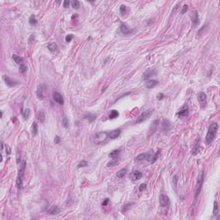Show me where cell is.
I'll list each match as a JSON object with an SVG mask.
<instances>
[{"label": "cell", "mask_w": 220, "mask_h": 220, "mask_svg": "<svg viewBox=\"0 0 220 220\" xmlns=\"http://www.w3.org/2000/svg\"><path fill=\"white\" fill-rule=\"evenodd\" d=\"M84 120H87V121H89L90 123H91V122H93V121L96 120V115H92V114H85V115H83V117Z\"/></svg>", "instance_id": "cb8c5ba5"}, {"label": "cell", "mask_w": 220, "mask_h": 220, "mask_svg": "<svg viewBox=\"0 0 220 220\" xmlns=\"http://www.w3.org/2000/svg\"><path fill=\"white\" fill-rule=\"evenodd\" d=\"M88 165V163L86 162V161H81V162L79 163L78 165H77V168H82V167H86V166Z\"/></svg>", "instance_id": "8d00e7d4"}, {"label": "cell", "mask_w": 220, "mask_h": 220, "mask_svg": "<svg viewBox=\"0 0 220 220\" xmlns=\"http://www.w3.org/2000/svg\"><path fill=\"white\" fill-rule=\"evenodd\" d=\"M47 48L50 52H55L58 50V45L55 42H53V43H50L47 46Z\"/></svg>", "instance_id": "603a6c76"}, {"label": "cell", "mask_w": 220, "mask_h": 220, "mask_svg": "<svg viewBox=\"0 0 220 220\" xmlns=\"http://www.w3.org/2000/svg\"><path fill=\"white\" fill-rule=\"evenodd\" d=\"M198 141H199V139L196 140L195 145H194V149L192 150V154L193 155H196L197 153H199V145L198 144Z\"/></svg>", "instance_id": "d4e9b609"}, {"label": "cell", "mask_w": 220, "mask_h": 220, "mask_svg": "<svg viewBox=\"0 0 220 220\" xmlns=\"http://www.w3.org/2000/svg\"><path fill=\"white\" fill-rule=\"evenodd\" d=\"M189 114V108H188V105L187 103H185L182 107H181V109L179 110L178 114H177V116L180 119H183V118H187Z\"/></svg>", "instance_id": "8992f818"}, {"label": "cell", "mask_w": 220, "mask_h": 220, "mask_svg": "<svg viewBox=\"0 0 220 220\" xmlns=\"http://www.w3.org/2000/svg\"><path fill=\"white\" fill-rule=\"evenodd\" d=\"M63 5H64V7L65 8H68L69 7V5H70V1H64V3H63Z\"/></svg>", "instance_id": "bcb514c9"}, {"label": "cell", "mask_w": 220, "mask_h": 220, "mask_svg": "<svg viewBox=\"0 0 220 220\" xmlns=\"http://www.w3.org/2000/svg\"><path fill=\"white\" fill-rule=\"evenodd\" d=\"M47 212L50 213V214H58V213L60 212V209H59V207L58 206V205H53V206H52L50 209H48L47 210Z\"/></svg>", "instance_id": "ac0fdd59"}, {"label": "cell", "mask_w": 220, "mask_h": 220, "mask_svg": "<svg viewBox=\"0 0 220 220\" xmlns=\"http://www.w3.org/2000/svg\"><path fill=\"white\" fill-rule=\"evenodd\" d=\"M6 153H7L8 155H9L11 153V150H10V148H9L8 145H6Z\"/></svg>", "instance_id": "7dc6e473"}, {"label": "cell", "mask_w": 220, "mask_h": 220, "mask_svg": "<svg viewBox=\"0 0 220 220\" xmlns=\"http://www.w3.org/2000/svg\"><path fill=\"white\" fill-rule=\"evenodd\" d=\"M218 123L214 122L210 125V126L208 128V131H207V134L205 136V144L206 145H210L214 140L215 137H216L217 132H218Z\"/></svg>", "instance_id": "6da1fadb"}, {"label": "cell", "mask_w": 220, "mask_h": 220, "mask_svg": "<svg viewBox=\"0 0 220 220\" xmlns=\"http://www.w3.org/2000/svg\"><path fill=\"white\" fill-rule=\"evenodd\" d=\"M116 159H114V161H112V162H110V163H107V166L108 167H110V166H114V164H116Z\"/></svg>", "instance_id": "f6af8a7d"}, {"label": "cell", "mask_w": 220, "mask_h": 220, "mask_svg": "<svg viewBox=\"0 0 220 220\" xmlns=\"http://www.w3.org/2000/svg\"><path fill=\"white\" fill-rule=\"evenodd\" d=\"M121 34H125V35H127V34H131L133 32V29L132 28H129L125 24H121Z\"/></svg>", "instance_id": "9a60e30c"}, {"label": "cell", "mask_w": 220, "mask_h": 220, "mask_svg": "<svg viewBox=\"0 0 220 220\" xmlns=\"http://www.w3.org/2000/svg\"><path fill=\"white\" fill-rule=\"evenodd\" d=\"M23 115L24 117V119H28L30 116V109L29 108H25L24 110H23Z\"/></svg>", "instance_id": "4dcf8cb0"}, {"label": "cell", "mask_w": 220, "mask_h": 220, "mask_svg": "<svg viewBox=\"0 0 220 220\" xmlns=\"http://www.w3.org/2000/svg\"><path fill=\"white\" fill-rule=\"evenodd\" d=\"M53 100L58 104H64V98L58 92H53Z\"/></svg>", "instance_id": "4fadbf2b"}, {"label": "cell", "mask_w": 220, "mask_h": 220, "mask_svg": "<svg viewBox=\"0 0 220 220\" xmlns=\"http://www.w3.org/2000/svg\"><path fill=\"white\" fill-rule=\"evenodd\" d=\"M79 5H80V3H79V1H77V0H74V1L72 2V6L74 8V9H78Z\"/></svg>", "instance_id": "d590c367"}, {"label": "cell", "mask_w": 220, "mask_h": 220, "mask_svg": "<svg viewBox=\"0 0 220 220\" xmlns=\"http://www.w3.org/2000/svg\"><path fill=\"white\" fill-rule=\"evenodd\" d=\"M62 124L64 125V126L65 127H67L68 126V120H67V118H66L65 116L63 118V120H62Z\"/></svg>", "instance_id": "ab89813d"}, {"label": "cell", "mask_w": 220, "mask_h": 220, "mask_svg": "<svg viewBox=\"0 0 220 220\" xmlns=\"http://www.w3.org/2000/svg\"><path fill=\"white\" fill-rule=\"evenodd\" d=\"M59 140H60V138L58 137V136H56V137H55V139H54L55 144H58V143H59Z\"/></svg>", "instance_id": "c3c4849f"}, {"label": "cell", "mask_w": 220, "mask_h": 220, "mask_svg": "<svg viewBox=\"0 0 220 220\" xmlns=\"http://www.w3.org/2000/svg\"><path fill=\"white\" fill-rule=\"evenodd\" d=\"M20 158H21V156H20V154H19V151H17V155H16V162H17V163H20Z\"/></svg>", "instance_id": "681fc988"}, {"label": "cell", "mask_w": 220, "mask_h": 220, "mask_svg": "<svg viewBox=\"0 0 220 220\" xmlns=\"http://www.w3.org/2000/svg\"><path fill=\"white\" fill-rule=\"evenodd\" d=\"M46 90H47V85L45 83H41L38 86L37 90H36V96H38L39 99H43L44 98V93H45Z\"/></svg>", "instance_id": "52a82bcc"}, {"label": "cell", "mask_w": 220, "mask_h": 220, "mask_svg": "<svg viewBox=\"0 0 220 220\" xmlns=\"http://www.w3.org/2000/svg\"><path fill=\"white\" fill-rule=\"evenodd\" d=\"M108 133L107 132H100L96 135L95 138V144L96 145H100V144L103 143L107 140Z\"/></svg>", "instance_id": "5b68a950"}, {"label": "cell", "mask_w": 220, "mask_h": 220, "mask_svg": "<svg viewBox=\"0 0 220 220\" xmlns=\"http://www.w3.org/2000/svg\"><path fill=\"white\" fill-rule=\"evenodd\" d=\"M218 214H219V208H218V202H217V201H214V206H213V215H214V216H218L217 219H219Z\"/></svg>", "instance_id": "44dd1931"}, {"label": "cell", "mask_w": 220, "mask_h": 220, "mask_svg": "<svg viewBox=\"0 0 220 220\" xmlns=\"http://www.w3.org/2000/svg\"><path fill=\"white\" fill-rule=\"evenodd\" d=\"M187 9H188V6L187 5H184L183 6V8H182V10H181V14H184L185 12H187Z\"/></svg>", "instance_id": "ee69618b"}, {"label": "cell", "mask_w": 220, "mask_h": 220, "mask_svg": "<svg viewBox=\"0 0 220 220\" xmlns=\"http://www.w3.org/2000/svg\"><path fill=\"white\" fill-rule=\"evenodd\" d=\"M162 126H163V130L169 131V130L171 128V123L169 122L168 120H163V123H162Z\"/></svg>", "instance_id": "ffe728a7"}, {"label": "cell", "mask_w": 220, "mask_h": 220, "mask_svg": "<svg viewBox=\"0 0 220 220\" xmlns=\"http://www.w3.org/2000/svg\"><path fill=\"white\" fill-rule=\"evenodd\" d=\"M156 71L155 69H147L143 74V79L147 80V79H149L151 77L156 75Z\"/></svg>", "instance_id": "8fae6325"}, {"label": "cell", "mask_w": 220, "mask_h": 220, "mask_svg": "<svg viewBox=\"0 0 220 220\" xmlns=\"http://www.w3.org/2000/svg\"><path fill=\"white\" fill-rule=\"evenodd\" d=\"M146 159V153H142V154H139L138 156H136L135 161L137 162H141L143 160Z\"/></svg>", "instance_id": "f1b7e54d"}, {"label": "cell", "mask_w": 220, "mask_h": 220, "mask_svg": "<svg viewBox=\"0 0 220 220\" xmlns=\"http://www.w3.org/2000/svg\"><path fill=\"white\" fill-rule=\"evenodd\" d=\"M126 172H127L126 169H121V170H120L119 172H117L116 176L118 177V178H123V177L126 175Z\"/></svg>", "instance_id": "484cf974"}, {"label": "cell", "mask_w": 220, "mask_h": 220, "mask_svg": "<svg viewBox=\"0 0 220 220\" xmlns=\"http://www.w3.org/2000/svg\"><path fill=\"white\" fill-rule=\"evenodd\" d=\"M29 24L33 25V26L37 25V21H36V18H35V16H34V15H32L30 17H29Z\"/></svg>", "instance_id": "1f68e13d"}, {"label": "cell", "mask_w": 220, "mask_h": 220, "mask_svg": "<svg viewBox=\"0 0 220 220\" xmlns=\"http://www.w3.org/2000/svg\"><path fill=\"white\" fill-rule=\"evenodd\" d=\"M25 165H26V163L23 162V165H22L21 169H19L18 172V175H17V180H16V184L18 188H23V175H24V170H25Z\"/></svg>", "instance_id": "7a4b0ae2"}, {"label": "cell", "mask_w": 220, "mask_h": 220, "mask_svg": "<svg viewBox=\"0 0 220 220\" xmlns=\"http://www.w3.org/2000/svg\"><path fill=\"white\" fill-rule=\"evenodd\" d=\"M159 202H160V205L163 207H168L169 205V203H170V201H169V198L168 197L166 194H162L160 195Z\"/></svg>", "instance_id": "9c48e42d"}, {"label": "cell", "mask_w": 220, "mask_h": 220, "mask_svg": "<svg viewBox=\"0 0 220 220\" xmlns=\"http://www.w3.org/2000/svg\"><path fill=\"white\" fill-rule=\"evenodd\" d=\"M31 131H32V134L33 136H35L38 133V124L36 122H34L32 125V128H31Z\"/></svg>", "instance_id": "4316f807"}, {"label": "cell", "mask_w": 220, "mask_h": 220, "mask_svg": "<svg viewBox=\"0 0 220 220\" xmlns=\"http://www.w3.org/2000/svg\"><path fill=\"white\" fill-rule=\"evenodd\" d=\"M118 116H119V112L117 111V110H112V111L110 112V114H109V119L113 120V119L117 118Z\"/></svg>", "instance_id": "f546056e"}, {"label": "cell", "mask_w": 220, "mask_h": 220, "mask_svg": "<svg viewBox=\"0 0 220 220\" xmlns=\"http://www.w3.org/2000/svg\"><path fill=\"white\" fill-rule=\"evenodd\" d=\"M157 84H158V81H156V80H148L145 83V87L147 89H152L154 87H156Z\"/></svg>", "instance_id": "e0dca14e"}, {"label": "cell", "mask_w": 220, "mask_h": 220, "mask_svg": "<svg viewBox=\"0 0 220 220\" xmlns=\"http://www.w3.org/2000/svg\"><path fill=\"white\" fill-rule=\"evenodd\" d=\"M27 69H28V68H27L26 65L22 64V65H20V67H19V72H21V73H24V72H26Z\"/></svg>", "instance_id": "836d02e7"}, {"label": "cell", "mask_w": 220, "mask_h": 220, "mask_svg": "<svg viewBox=\"0 0 220 220\" xmlns=\"http://www.w3.org/2000/svg\"><path fill=\"white\" fill-rule=\"evenodd\" d=\"M198 100L201 105V107H205V106L206 105V95L204 92H199L198 94Z\"/></svg>", "instance_id": "30bf717a"}, {"label": "cell", "mask_w": 220, "mask_h": 220, "mask_svg": "<svg viewBox=\"0 0 220 220\" xmlns=\"http://www.w3.org/2000/svg\"><path fill=\"white\" fill-rule=\"evenodd\" d=\"M164 98H165V96H164L163 93H159V94L157 95V99L159 100V101H162V100H163Z\"/></svg>", "instance_id": "b9f144b4"}, {"label": "cell", "mask_w": 220, "mask_h": 220, "mask_svg": "<svg viewBox=\"0 0 220 220\" xmlns=\"http://www.w3.org/2000/svg\"><path fill=\"white\" fill-rule=\"evenodd\" d=\"M3 78H4V82H5L6 85H8L9 87H14V86H16L17 83H18V81L13 80V79H11L10 77H7L6 75H4V77H3Z\"/></svg>", "instance_id": "7c38bea8"}, {"label": "cell", "mask_w": 220, "mask_h": 220, "mask_svg": "<svg viewBox=\"0 0 220 220\" xmlns=\"http://www.w3.org/2000/svg\"><path fill=\"white\" fill-rule=\"evenodd\" d=\"M120 12H121L122 15H124V14H126V7L125 5H121V7H120Z\"/></svg>", "instance_id": "74e56055"}, {"label": "cell", "mask_w": 220, "mask_h": 220, "mask_svg": "<svg viewBox=\"0 0 220 220\" xmlns=\"http://www.w3.org/2000/svg\"><path fill=\"white\" fill-rule=\"evenodd\" d=\"M145 188H146V184H145V183H142V184L139 186V191H140V192H143Z\"/></svg>", "instance_id": "60d3db41"}, {"label": "cell", "mask_w": 220, "mask_h": 220, "mask_svg": "<svg viewBox=\"0 0 220 220\" xmlns=\"http://www.w3.org/2000/svg\"><path fill=\"white\" fill-rule=\"evenodd\" d=\"M120 134H121V129H115L109 132L108 137L112 139H117V138L120 136Z\"/></svg>", "instance_id": "2e32d148"}, {"label": "cell", "mask_w": 220, "mask_h": 220, "mask_svg": "<svg viewBox=\"0 0 220 220\" xmlns=\"http://www.w3.org/2000/svg\"><path fill=\"white\" fill-rule=\"evenodd\" d=\"M132 205H134V203H126V204H125V205H123V210H122V211L123 212H126L127 210H129V209L132 207Z\"/></svg>", "instance_id": "d6a6232c"}, {"label": "cell", "mask_w": 220, "mask_h": 220, "mask_svg": "<svg viewBox=\"0 0 220 220\" xmlns=\"http://www.w3.org/2000/svg\"><path fill=\"white\" fill-rule=\"evenodd\" d=\"M108 203H109V199H105V200L102 203V206H106V205H108Z\"/></svg>", "instance_id": "7bdbcfd3"}, {"label": "cell", "mask_w": 220, "mask_h": 220, "mask_svg": "<svg viewBox=\"0 0 220 220\" xmlns=\"http://www.w3.org/2000/svg\"><path fill=\"white\" fill-rule=\"evenodd\" d=\"M198 21H199V15H198V12L195 10L194 13L193 14V16H192V22L194 24H197Z\"/></svg>", "instance_id": "83f0119b"}, {"label": "cell", "mask_w": 220, "mask_h": 220, "mask_svg": "<svg viewBox=\"0 0 220 220\" xmlns=\"http://www.w3.org/2000/svg\"><path fill=\"white\" fill-rule=\"evenodd\" d=\"M160 155V151H157L156 153H153L152 151H150V152L146 153V160L148 161V162L150 163H155L157 160L158 156H159Z\"/></svg>", "instance_id": "ba28073f"}, {"label": "cell", "mask_w": 220, "mask_h": 220, "mask_svg": "<svg viewBox=\"0 0 220 220\" xmlns=\"http://www.w3.org/2000/svg\"><path fill=\"white\" fill-rule=\"evenodd\" d=\"M39 120L41 122H43L44 121H45V113H44L43 110H41V111L39 113Z\"/></svg>", "instance_id": "e575fe53"}, {"label": "cell", "mask_w": 220, "mask_h": 220, "mask_svg": "<svg viewBox=\"0 0 220 220\" xmlns=\"http://www.w3.org/2000/svg\"><path fill=\"white\" fill-rule=\"evenodd\" d=\"M204 181V171H200L199 174V176L197 179V184H196V189H195V199H197L198 195L200 193V190L202 187V184Z\"/></svg>", "instance_id": "3957f363"}, {"label": "cell", "mask_w": 220, "mask_h": 220, "mask_svg": "<svg viewBox=\"0 0 220 220\" xmlns=\"http://www.w3.org/2000/svg\"><path fill=\"white\" fill-rule=\"evenodd\" d=\"M153 111H154L153 109H147V110L144 111L143 113L141 114H140L139 117H138V119H137V121H136L135 124H140V123L144 122L145 120H147L149 117L151 116V114L153 113Z\"/></svg>", "instance_id": "277c9868"}, {"label": "cell", "mask_w": 220, "mask_h": 220, "mask_svg": "<svg viewBox=\"0 0 220 220\" xmlns=\"http://www.w3.org/2000/svg\"><path fill=\"white\" fill-rule=\"evenodd\" d=\"M12 58H13L14 61H15L16 64L18 65H22L23 62V58H22V57L18 56V55H16V54H13L12 55Z\"/></svg>", "instance_id": "7402d4cb"}, {"label": "cell", "mask_w": 220, "mask_h": 220, "mask_svg": "<svg viewBox=\"0 0 220 220\" xmlns=\"http://www.w3.org/2000/svg\"><path fill=\"white\" fill-rule=\"evenodd\" d=\"M142 176H143V174L140 171H138V170L132 172L131 175H130V178L132 179V181H138L139 179H141Z\"/></svg>", "instance_id": "5bb4252c"}, {"label": "cell", "mask_w": 220, "mask_h": 220, "mask_svg": "<svg viewBox=\"0 0 220 220\" xmlns=\"http://www.w3.org/2000/svg\"><path fill=\"white\" fill-rule=\"evenodd\" d=\"M72 39H73V35H72V34H67V35L65 36V41L66 42L72 41Z\"/></svg>", "instance_id": "f35d334b"}, {"label": "cell", "mask_w": 220, "mask_h": 220, "mask_svg": "<svg viewBox=\"0 0 220 220\" xmlns=\"http://www.w3.org/2000/svg\"><path fill=\"white\" fill-rule=\"evenodd\" d=\"M120 154H121V150L119 149V150H114L111 153H109L108 156L111 157L112 159H117L119 157V156H120Z\"/></svg>", "instance_id": "d6986e66"}]
</instances>
